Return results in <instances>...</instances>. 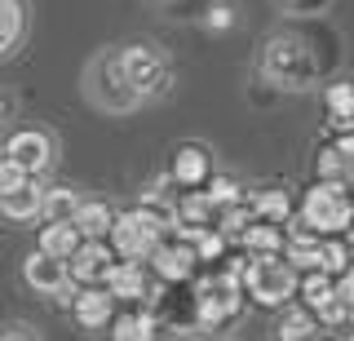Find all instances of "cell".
Instances as JSON below:
<instances>
[{
	"mask_svg": "<svg viewBox=\"0 0 354 341\" xmlns=\"http://www.w3.org/2000/svg\"><path fill=\"white\" fill-rule=\"evenodd\" d=\"M328 36H310V31H279L266 40L261 49V75L279 89H310L319 84L328 71H337L341 53L337 45H328Z\"/></svg>",
	"mask_w": 354,
	"mask_h": 341,
	"instance_id": "cell-1",
	"label": "cell"
},
{
	"mask_svg": "<svg viewBox=\"0 0 354 341\" xmlns=\"http://www.w3.org/2000/svg\"><path fill=\"white\" fill-rule=\"evenodd\" d=\"M84 93H88V102H93L97 111H106V116H129V111L142 107V93L133 89L129 75H124L120 49H102L84 67Z\"/></svg>",
	"mask_w": 354,
	"mask_h": 341,
	"instance_id": "cell-2",
	"label": "cell"
},
{
	"mask_svg": "<svg viewBox=\"0 0 354 341\" xmlns=\"http://www.w3.org/2000/svg\"><path fill=\"white\" fill-rule=\"evenodd\" d=\"M301 226H310L315 235H346L354 230V200L346 191V182H315L301 200Z\"/></svg>",
	"mask_w": 354,
	"mask_h": 341,
	"instance_id": "cell-3",
	"label": "cell"
},
{
	"mask_svg": "<svg viewBox=\"0 0 354 341\" xmlns=\"http://www.w3.org/2000/svg\"><path fill=\"white\" fill-rule=\"evenodd\" d=\"M297 288H301V275L283 252L279 257H248V266H243V293L257 306H288Z\"/></svg>",
	"mask_w": 354,
	"mask_h": 341,
	"instance_id": "cell-4",
	"label": "cell"
},
{
	"mask_svg": "<svg viewBox=\"0 0 354 341\" xmlns=\"http://www.w3.org/2000/svg\"><path fill=\"white\" fill-rule=\"evenodd\" d=\"M243 279L239 275H230V270H213L208 279H199L195 284V315H199V324L204 328H221V324H230L239 311H243Z\"/></svg>",
	"mask_w": 354,
	"mask_h": 341,
	"instance_id": "cell-5",
	"label": "cell"
},
{
	"mask_svg": "<svg viewBox=\"0 0 354 341\" xmlns=\"http://www.w3.org/2000/svg\"><path fill=\"white\" fill-rule=\"evenodd\" d=\"M169 239V230H164L155 217H147L142 208H129V213L115 217V230H111L106 244L115 248L120 261H151V252Z\"/></svg>",
	"mask_w": 354,
	"mask_h": 341,
	"instance_id": "cell-6",
	"label": "cell"
},
{
	"mask_svg": "<svg viewBox=\"0 0 354 341\" xmlns=\"http://www.w3.org/2000/svg\"><path fill=\"white\" fill-rule=\"evenodd\" d=\"M120 58H124V75H129L133 89L142 93V102L169 93V84H173V62L164 58L160 45H129V49H120Z\"/></svg>",
	"mask_w": 354,
	"mask_h": 341,
	"instance_id": "cell-7",
	"label": "cell"
},
{
	"mask_svg": "<svg viewBox=\"0 0 354 341\" xmlns=\"http://www.w3.org/2000/svg\"><path fill=\"white\" fill-rule=\"evenodd\" d=\"M5 156L14 160L27 178H40L53 164V138L44 133V129H18V133L5 142Z\"/></svg>",
	"mask_w": 354,
	"mask_h": 341,
	"instance_id": "cell-8",
	"label": "cell"
},
{
	"mask_svg": "<svg viewBox=\"0 0 354 341\" xmlns=\"http://www.w3.org/2000/svg\"><path fill=\"white\" fill-rule=\"evenodd\" d=\"M195 261H199V257H195V248L186 244V239L169 235L160 248L151 252V261H147V266H151V275H155L160 284H186V279L195 275Z\"/></svg>",
	"mask_w": 354,
	"mask_h": 341,
	"instance_id": "cell-9",
	"label": "cell"
},
{
	"mask_svg": "<svg viewBox=\"0 0 354 341\" xmlns=\"http://www.w3.org/2000/svg\"><path fill=\"white\" fill-rule=\"evenodd\" d=\"M22 279H27L36 293H44V297H62L66 288H71V266L36 248V252H27V261H22Z\"/></svg>",
	"mask_w": 354,
	"mask_h": 341,
	"instance_id": "cell-10",
	"label": "cell"
},
{
	"mask_svg": "<svg viewBox=\"0 0 354 341\" xmlns=\"http://www.w3.org/2000/svg\"><path fill=\"white\" fill-rule=\"evenodd\" d=\"M169 178L182 186V191H204V186L213 182V156H208L199 142H186V147L173 151Z\"/></svg>",
	"mask_w": 354,
	"mask_h": 341,
	"instance_id": "cell-11",
	"label": "cell"
},
{
	"mask_svg": "<svg viewBox=\"0 0 354 341\" xmlns=\"http://www.w3.org/2000/svg\"><path fill=\"white\" fill-rule=\"evenodd\" d=\"M71 315L80 328H106L115 324V297L106 284H84L80 293H71Z\"/></svg>",
	"mask_w": 354,
	"mask_h": 341,
	"instance_id": "cell-12",
	"label": "cell"
},
{
	"mask_svg": "<svg viewBox=\"0 0 354 341\" xmlns=\"http://www.w3.org/2000/svg\"><path fill=\"white\" fill-rule=\"evenodd\" d=\"M115 248L106 244V239H84L80 244V252H75L66 266H71V279L75 284H106V275H111V266H115Z\"/></svg>",
	"mask_w": 354,
	"mask_h": 341,
	"instance_id": "cell-13",
	"label": "cell"
},
{
	"mask_svg": "<svg viewBox=\"0 0 354 341\" xmlns=\"http://www.w3.org/2000/svg\"><path fill=\"white\" fill-rule=\"evenodd\" d=\"M106 288H111L115 302H142V297L151 302V297H155L151 266H147V261H115L111 275H106Z\"/></svg>",
	"mask_w": 354,
	"mask_h": 341,
	"instance_id": "cell-14",
	"label": "cell"
},
{
	"mask_svg": "<svg viewBox=\"0 0 354 341\" xmlns=\"http://www.w3.org/2000/svg\"><path fill=\"white\" fill-rule=\"evenodd\" d=\"M297 297H301V306L306 311H315L319 315V324H324L328 315H337L341 311V297H337V279L324 270H310L301 275V288H297Z\"/></svg>",
	"mask_w": 354,
	"mask_h": 341,
	"instance_id": "cell-15",
	"label": "cell"
},
{
	"mask_svg": "<svg viewBox=\"0 0 354 341\" xmlns=\"http://www.w3.org/2000/svg\"><path fill=\"white\" fill-rule=\"evenodd\" d=\"M283 257L297 266V275H310V270H319V261H324V235H315L310 226H301V222H297L292 230H288Z\"/></svg>",
	"mask_w": 354,
	"mask_h": 341,
	"instance_id": "cell-16",
	"label": "cell"
},
{
	"mask_svg": "<svg viewBox=\"0 0 354 341\" xmlns=\"http://www.w3.org/2000/svg\"><path fill=\"white\" fill-rule=\"evenodd\" d=\"M44 186L40 178H31L27 186H18V191L0 195V217H9V222H36V217L44 213Z\"/></svg>",
	"mask_w": 354,
	"mask_h": 341,
	"instance_id": "cell-17",
	"label": "cell"
},
{
	"mask_svg": "<svg viewBox=\"0 0 354 341\" xmlns=\"http://www.w3.org/2000/svg\"><path fill=\"white\" fill-rule=\"evenodd\" d=\"M84 244V235H80V226L75 222H49V226H40V252H49V257H58V261H71L75 252H80Z\"/></svg>",
	"mask_w": 354,
	"mask_h": 341,
	"instance_id": "cell-18",
	"label": "cell"
},
{
	"mask_svg": "<svg viewBox=\"0 0 354 341\" xmlns=\"http://www.w3.org/2000/svg\"><path fill=\"white\" fill-rule=\"evenodd\" d=\"M239 244H243L248 257H279L283 244H288V230L283 226H270V222H252L239 235Z\"/></svg>",
	"mask_w": 354,
	"mask_h": 341,
	"instance_id": "cell-19",
	"label": "cell"
},
{
	"mask_svg": "<svg viewBox=\"0 0 354 341\" xmlns=\"http://www.w3.org/2000/svg\"><path fill=\"white\" fill-rule=\"evenodd\" d=\"M324 102H328V125H332V133H354V80L328 84Z\"/></svg>",
	"mask_w": 354,
	"mask_h": 341,
	"instance_id": "cell-20",
	"label": "cell"
},
{
	"mask_svg": "<svg viewBox=\"0 0 354 341\" xmlns=\"http://www.w3.org/2000/svg\"><path fill=\"white\" fill-rule=\"evenodd\" d=\"M27 36V0H0V58H9Z\"/></svg>",
	"mask_w": 354,
	"mask_h": 341,
	"instance_id": "cell-21",
	"label": "cell"
},
{
	"mask_svg": "<svg viewBox=\"0 0 354 341\" xmlns=\"http://www.w3.org/2000/svg\"><path fill=\"white\" fill-rule=\"evenodd\" d=\"M319 337H324L319 315L306 311V306H288L279 319V341H319Z\"/></svg>",
	"mask_w": 354,
	"mask_h": 341,
	"instance_id": "cell-22",
	"label": "cell"
},
{
	"mask_svg": "<svg viewBox=\"0 0 354 341\" xmlns=\"http://www.w3.org/2000/svg\"><path fill=\"white\" fill-rule=\"evenodd\" d=\"M115 341H155L160 337V319H155V311H129V315H115Z\"/></svg>",
	"mask_w": 354,
	"mask_h": 341,
	"instance_id": "cell-23",
	"label": "cell"
},
{
	"mask_svg": "<svg viewBox=\"0 0 354 341\" xmlns=\"http://www.w3.org/2000/svg\"><path fill=\"white\" fill-rule=\"evenodd\" d=\"M248 208L257 222H270V226H288V217H292L288 191H257V195H248Z\"/></svg>",
	"mask_w": 354,
	"mask_h": 341,
	"instance_id": "cell-24",
	"label": "cell"
},
{
	"mask_svg": "<svg viewBox=\"0 0 354 341\" xmlns=\"http://www.w3.org/2000/svg\"><path fill=\"white\" fill-rule=\"evenodd\" d=\"M115 217H120V213H111L106 204L84 200L80 213H75V226H80L84 239H111V230H115Z\"/></svg>",
	"mask_w": 354,
	"mask_h": 341,
	"instance_id": "cell-25",
	"label": "cell"
},
{
	"mask_svg": "<svg viewBox=\"0 0 354 341\" xmlns=\"http://www.w3.org/2000/svg\"><path fill=\"white\" fill-rule=\"evenodd\" d=\"M80 195L71 191V186H49V195H44V213H40V222L49 226V222H75V213H80Z\"/></svg>",
	"mask_w": 354,
	"mask_h": 341,
	"instance_id": "cell-26",
	"label": "cell"
},
{
	"mask_svg": "<svg viewBox=\"0 0 354 341\" xmlns=\"http://www.w3.org/2000/svg\"><path fill=\"white\" fill-rule=\"evenodd\" d=\"M315 169H319V182H350V178H354V160H350L346 151L337 147V142L319 147V160H315Z\"/></svg>",
	"mask_w": 354,
	"mask_h": 341,
	"instance_id": "cell-27",
	"label": "cell"
},
{
	"mask_svg": "<svg viewBox=\"0 0 354 341\" xmlns=\"http://www.w3.org/2000/svg\"><path fill=\"white\" fill-rule=\"evenodd\" d=\"M204 195L217 204V213H226V208H235V204L248 200V195L239 191V182H235V178H221V173H213V182L204 186Z\"/></svg>",
	"mask_w": 354,
	"mask_h": 341,
	"instance_id": "cell-28",
	"label": "cell"
},
{
	"mask_svg": "<svg viewBox=\"0 0 354 341\" xmlns=\"http://www.w3.org/2000/svg\"><path fill=\"white\" fill-rule=\"evenodd\" d=\"M324 337L328 341H354V306H341L337 315L324 319Z\"/></svg>",
	"mask_w": 354,
	"mask_h": 341,
	"instance_id": "cell-29",
	"label": "cell"
},
{
	"mask_svg": "<svg viewBox=\"0 0 354 341\" xmlns=\"http://www.w3.org/2000/svg\"><path fill=\"white\" fill-rule=\"evenodd\" d=\"M328 5L332 0H279V9L292 18H319V14H328Z\"/></svg>",
	"mask_w": 354,
	"mask_h": 341,
	"instance_id": "cell-30",
	"label": "cell"
},
{
	"mask_svg": "<svg viewBox=\"0 0 354 341\" xmlns=\"http://www.w3.org/2000/svg\"><path fill=\"white\" fill-rule=\"evenodd\" d=\"M27 182H31V178H27V173H22V169H18V164H14V160H9V156H5V160H0V195H9V191H18V186H27Z\"/></svg>",
	"mask_w": 354,
	"mask_h": 341,
	"instance_id": "cell-31",
	"label": "cell"
},
{
	"mask_svg": "<svg viewBox=\"0 0 354 341\" xmlns=\"http://www.w3.org/2000/svg\"><path fill=\"white\" fill-rule=\"evenodd\" d=\"M0 341H40V337L31 324H9V328H0Z\"/></svg>",
	"mask_w": 354,
	"mask_h": 341,
	"instance_id": "cell-32",
	"label": "cell"
},
{
	"mask_svg": "<svg viewBox=\"0 0 354 341\" xmlns=\"http://www.w3.org/2000/svg\"><path fill=\"white\" fill-rule=\"evenodd\" d=\"M230 23H235V14H230V5H213V9H208V27H213V31H226Z\"/></svg>",
	"mask_w": 354,
	"mask_h": 341,
	"instance_id": "cell-33",
	"label": "cell"
},
{
	"mask_svg": "<svg viewBox=\"0 0 354 341\" xmlns=\"http://www.w3.org/2000/svg\"><path fill=\"white\" fill-rule=\"evenodd\" d=\"M337 297H341V306H354V266L337 279Z\"/></svg>",
	"mask_w": 354,
	"mask_h": 341,
	"instance_id": "cell-34",
	"label": "cell"
},
{
	"mask_svg": "<svg viewBox=\"0 0 354 341\" xmlns=\"http://www.w3.org/2000/svg\"><path fill=\"white\" fill-rule=\"evenodd\" d=\"M0 160H5V151H0Z\"/></svg>",
	"mask_w": 354,
	"mask_h": 341,
	"instance_id": "cell-35",
	"label": "cell"
},
{
	"mask_svg": "<svg viewBox=\"0 0 354 341\" xmlns=\"http://www.w3.org/2000/svg\"><path fill=\"white\" fill-rule=\"evenodd\" d=\"M319 341H328V337H319Z\"/></svg>",
	"mask_w": 354,
	"mask_h": 341,
	"instance_id": "cell-36",
	"label": "cell"
}]
</instances>
